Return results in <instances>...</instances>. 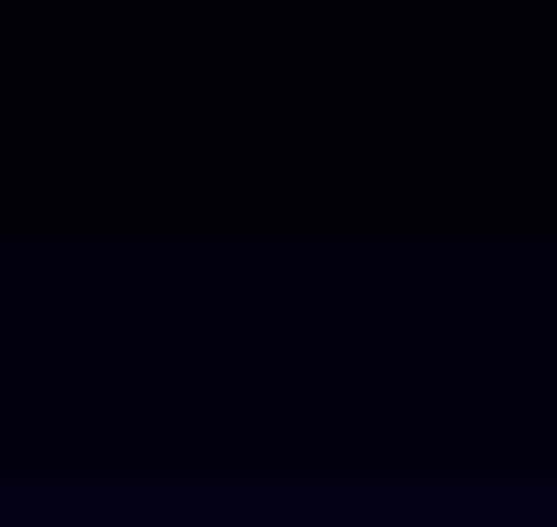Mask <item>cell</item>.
I'll return each instance as SVG.
<instances>
[]
</instances>
